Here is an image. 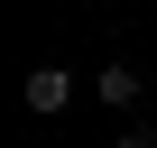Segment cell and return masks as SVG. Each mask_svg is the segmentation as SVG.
Masks as SVG:
<instances>
[{"mask_svg":"<svg viewBox=\"0 0 157 148\" xmlns=\"http://www.w3.org/2000/svg\"><path fill=\"white\" fill-rule=\"evenodd\" d=\"M65 102H74V74L65 65H37L28 74V111H65Z\"/></svg>","mask_w":157,"mask_h":148,"instance_id":"cell-1","label":"cell"},{"mask_svg":"<svg viewBox=\"0 0 157 148\" xmlns=\"http://www.w3.org/2000/svg\"><path fill=\"white\" fill-rule=\"evenodd\" d=\"M93 93H102L111 111H129V102H139V74H129V65H102V74H93Z\"/></svg>","mask_w":157,"mask_h":148,"instance_id":"cell-2","label":"cell"},{"mask_svg":"<svg viewBox=\"0 0 157 148\" xmlns=\"http://www.w3.org/2000/svg\"><path fill=\"white\" fill-rule=\"evenodd\" d=\"M111 148H157V139H148V130H120V139H111Z\"/></svg>","mask_w":157,"mask_h":148,"instance_id":"cell-3","label":"cell"}]
</instances>
